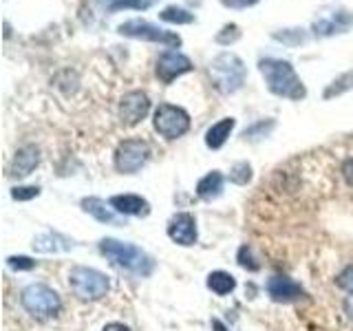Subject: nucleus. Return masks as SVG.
<instances>
[{"instance_id":"20","label":"nucleus","mask_w":353,"mask_h":331,"mask_svg":"<svg viewBox=\"0 0 353 331\" xmlns=\"http://www.w3.org/2000/svg\"><path fill=\"white\" fill-rule=\"evenodd\" d=\"M208 287L216 296H225L236 287V281H234V276L228 272H212L208 276Z\"/></svg>"},{"instance_id":"5","label":"nucleus","mask_w":353,"mask_h":331,"mask_svg":"<svg viewBox=\"0 0 353 331\" xmlns=\"http://www.w3.org/2000/svg\"><path fill=\"white\" fill-rule=\"evenodd\" d=\"M69 285L80 301H99L108 294L110 287L106 274L93 268H73L69 274Z\"/></svg>"},{"instance_id":"30","label":"nucleus","mask_w":353,"mask_h":331,"mask_svg":"<svg viewBox=\"0 0 353 331\" xmlns=\"http://www.w3.org/2000/svg\"><path fill=\"white\" fill-rule=\"evenodd\" d=\"M239 265L241 268H245L250 272H256L259 270V263H254V257H252V250L248 245H243L239 250Z\"/></svg>"},{"instance_id":"3","label":"nucleus","mask_w":353,"mask_h":331,"mask_svg":"<svg viewBox=\"0 0 353 331\" xmlns=\"http://www.w3.org/2000/svg\"><path fill=\"white\" fill-rule=\"evenodd\" d=\"M208 73L216 91L225 95L236 93L239 88L245 84V77H248V69H245V64H243V60L236 53H230V51L219 53L216 58L210 60Z\"/></svg>"},{"instance_id":"31","label":"nucleus","mask_w":353,"mask_h":331,"mask_svg":"<svg viewBox=\"0 0 353 331\" xmlns=\"http://www.w3.org/2000/svg\"><path fill=\"white\" fill-rule=\"evenodd\" d=\"M9 268L11 270H18V272H27V270H33L36 268V261H31L27 257H9Z\"/></svg>"},{"instance_id":"24","label":"nucleus","mask_w":353,"mask_h":331,"mask_svg":"<svg viewBox=\"0 0 353 331\" xmlns=\"http://www.w3.org/2000/svg\"><path fill=\"white\" fill-rule=\"evenodd\" d=\"M351 88H353V71H347V73H342L340 77H336V80L325 88V99L342 95V93L351 91Z\"/></svg>"},{"instance_id":"17","label":"nucleus","mask_w":353,"mask_h":331,"mask_svg":"<svg viewBox=\"0 0 353 331\" xmlns=\"http://www.w3.org/2000/svg\"><path fill=\"white\" fill-rule=\"evenodd\" d=\"M234 117H223L221 121H216V124H212L208 130H205V146L212 148V150H219L223 143L228 141L232 128H234Z\"/></svg>"},{"instance_id":"26","label":"nucleus","mask_w":353,"mask_h":331,"mask_svg":"<svg viewBox=\"0 0 353 331\" xmlns=\"http://www.w3.org/2000/svg\"><path fill=\"white\" fill-rule=\"evenodd\" d=\"M241 38V29H239V25H225L223 29H221L219 33H216V44H223V47H230V44H234L236 40Z\"/></svg>"},{"instance_id":"14","label":"nucleus","mask_w":353,"mask_h":331,"mask_svg":"<svg viewBox=\"0 0 353 331\" xmlns=\"http://www.w3.org/2000/svg\"><path fill=\"white\" fill-rule=\"evenodd\" d=\"M38 163H40V150H38V146L27 143V146H22L14 154V159H11V166H9V174L22 179V177H27V174H31L33 170H36Z\"/></svg>"},{"instance_id":"10","label":"nucleus","mask_w":353,"mask_h":331,"mask_svg":"<svg viewBox=\"0 0 353 331\" xmlns=\"http://www.w3.org/2000/svg\"><path fill=\"white\" fill-rule=\"evenodd\" d=\"M148 110H150L148 95L143 91H130L119 102V119L124 126H137L148 115Z\"/></svg>"},{"instance_id":"18","label":"nucleus","mask_w":353,"mask_h":331,"mask_svg":"<svg viewBox=\"0 0 353 331\" xmlns=\"http://www.w3.org/2000/svg\"><path fill=\"white\" fill-rule=\"evenodd\" d=\"M82 208H84V212H88L91 217H95V219L99 221V223H113V225L119 223V217L115 214V210H113V208H108L106 201H102V199H97V197L84 199V201H82Z\"/></svg>"},{"instance_id":"36","label":"nucleus","mask_w":353,"mask_h":331,"mask_svg":"<svg viewBox=\"0 0 353 331\" xmlns=\"http://www.w3.org/2000/svg\"><path fill=\"white\" fill-rule=\"evenodd\" d=\"M212 329H214V331H228V327H225L223 323H221V320H216V318L212 320Z\"/></svg>"},{"instance_id":"12","label":"nucleus","mask_w":353,"mask_h":331,"mask_svg":"<svg viewBox=\"0 0 353 331\" xmlns=\"http://www.w3.org/2000/svg\"><path fill=\"white\" fill-rule=\"evenodd\" d=\"M268 294L274 303H296L305 296L303 287L287 276H272L268 281Z\"/></svg>"},{"instance_id":"27","label":"nucleus","mask_w":353,"mask_h":331,"mask_svg":"<svg viewBox=\"0 0 353 331\" xmlns=\"http://www.w3.org/2000/svg\"><path fill=\"white\" fill-rule=\"evenodd\" d=\"M272 128H274V119L259 121V124H254L252 128H248L245 132H243V137H245V139H261V137L268 135Z\"/></svg>"},{"instance_id":"29","label":"nucleus","mask_w":353,"mask_h":331,"mask_svg":"<svg viewBox=\"0 0 353 331\" xmlns=\"http://www.w3.org/2000/svg\"><path fill=\"white\" fill-rule=\"evenodd\" d=\"M336 283H338L340 290H345L347 294L353 296V265H349V268H345V270L338 274Z\"/></svg>"},{"instance_id":"21","label":"nucleus","mask_w":353,"mask_h":331,"mask_svg":"<svg viewBox=\"0 0 353 331\" xmlns=\"http://www.w3.org/2000/svg\"><path fill=\"white\" fill-rule=\"evenodd\" d=\"M272 38L276 42H281L285 44V47H301V44H305L309 40V33L305 29H281V31H274L272 33Z\"/></svg>"},{"instance_id":"23","label":"nucleus","mask_w":353,"mask_h":331,"mask_svg":"<svg viewBox=\"0 0 353 331\" xmlns=\"http://www.w3.org/2000/svg\"><path fill=\"white\" fill-rule=\"evenodd\" d=\"M106 11H121V9H150L152 5H157V0H102Z\"/></svg>"},{"instance_id":"35","label":"nucleus","mask_w":353,"mask_h":331,"mask_svg":"<svg viewBox=\"0 0 353 331\" xmlns=\"http://www.w3.org/2000/svg\"><path fill=\"white\" fill-rule=\"evenodd\" d=\"M345 312L349 314V318L353 320V296H349L347 301H345Z\"/></svg>"},{"instance_id":"1","label":"nucleus","mask_w":353,"mask_h":331,"mask_svg":"<svg viewBox=\"0 0 353 331\" xmlns=\"http://www.w3.org/2000/svg\"><path fill=\"white\" fill-rule=\"evenodd\" d=\"M259 71L265 77L268 88L279 97L287 99H303L307 95V88L301 77L296 75L294 66L281 60V58H261L259 60Z\"/></svg>"},{"instance_id":"9","label":"nucleus","mask_w":353,"mask_h":331,"mask_svg":"<svg viewBox=\"0 0 353 331\" xmlns=\"http://www.w3.org/2000/svg\"><path fill=\"white\" fill-rule=\"evenodd\" d=\"M194 69L192 66V60L183 55L181 51H163L159 58H157V66H154V71H157V77L163 82V84H170L174 82L176 77H181L183 73H190Z\"/></svg>"},{"instance_id":"16","label":"nucleus","mask_w":353,"mask_h":331,"mask_svg":"<svg viewBox=\"0 0 353 331\" xmlns=\"http://www.w3.org/2000/svg\"><path fill=\"white\" fill-rule=\"evenodd\" d=\"M73 248V241L66 239L60 232H44L36 241H33V250L42 252V254H51V252H66Z\"/></svg>"},{"instance_id":"4","label":"nucleus","mask_w":353,"mask_h":331,"mask_svg":"<svg viewBox=\"0 0 353 331\" xmlns=\"http://www.w3.org/2000/svg\"><path fill=\"white\" fill-rule=\"evenodd\" d=\"M20 303L33 318H38V320L53 318L62 307L58 292L51 290L49 285H42V283L25 287L20 294Z\"/></svg>"},{"instance_id":"34","label":"nucleus","mask_w":353,"mask_h":331,"mask_svg":"<svg viewBox=\"0 0 353 331\" xmlns=\"http://www.w3.org/2000/svg\"><path fill=\"white\" fill-rule=\"evenodd\" d=\"M102 331H130L126 325H121V323H110V325H106Z\"/></svg>"},{"instance_id":"32","label":"nucleus","mask_w":353,"mask_h":331,"mask_svg":"<svg viewBox=\"0 0 353 331\" xmlns=\"http://www.w3.org/2000/svg\"><path fill=\"white\" fill-rule=\"evenodd\" d=\"M261 0H221V5L228 7V9H248V7H254Z\"/></svg>"},{"instance_id":"11","label":"nucleus","mask_w":353,"mask_h":331,"mask_svg":"<svg viewBox=\"0 0 353 331\" xmlns=\"http://www.w3.org/2000/svg\"><path fill=\"white\" fill-rule=\"evenodd\" d=\"M353 27V14L347 9H338V11H329V16L318 18L312 31L316 38H331L338 36V33H347Z\"/></svg>"},{"instance_id":"15","label":"nucleus","mask_w":353,"mask_h":331,"mask_svg":"<svg viewBox=\"0 0 353 331\" xmlns=\"http://www.w3.org/2000/svg\"><path fill=\"white\" fill-rule=\"evenodd\" d=\"M108 205L117 214H126V217H146L150 212V203L139 194H115L110 197Z\"/></svg>"},{"instance_id":"28","label":"nucleus","mask_w":353,"mask_h":331,"mask_svg":"<svg viewBox=\"0 0 353 331\" xmlns=\"http://www.w3.org/2000/svg\"><path fill=\"white\" fill-rule=\"evenodd\" d=\"M38 194H40L38 185H20L11 190V197H14L16 201H31V199H36Z\"/></svg>"},{"instance_id":"25","label":"nucleus","mask_w":353,"mask_h":331,"mask_svg":"<svg viewBox=\"0 0 353 331\" xmlns=\"http://www.w3.org/2000/svg\"><path fill=\"white\" fill-rule=\"evenodd\" d=\"M252 179V166L248 161H241V163H234L232 166V170H230V181L232 183H248Z\"/></svg>"},{"instance_id":"2","label":"nucleus","mask_w":353,"mask_h":331,"mask_svg":"<svg viewBox=\"0 0 353 331\" xmlns=\"http://www.w3.org/2000/svg\"><path fill=\"white\" fill-rule=\"evenodd\" d=\"M99 252L113 265H117V268L137 276H148L154 270V261L141 248L130 245V243H121L117 239H104L99 243Z\"/></svg>"},{"instance_id":"19","label":"nucleus","mask_w":353,"mask_h":331,"mask_svg":"<svg viewBox=\"0 0 353 331\" xmlns=\"http://www.w3.org/2000/svg\"><path fill=\"white\" fill-rule=\"evenodd\" d=\"M221 190H223V174H221L219 170L208 172L203 179H199V183H196V194L201 199H205V201L216 199L221 194Z\"/></svg>"},{"instance_id":"22","label":"nucleus","mask_w":353,"mask_h":331,"mask_svg":"<svg viewBox=\"0 0 353 331\" xmlns=\"http://www.w3.org/2000/svg\"><path fill=\"white\" fill-rule=\"evenodd\" d=\"M159 18L163 22H168V25H192L194 22V14H190V11L183 7H176V5L161 9Z\"/></svg>"},{"instance_id":"8","label":"nucleus","mask_w":353,"mask_h":331,"mask_svg":"<svg viewBox=\"0 0 353 331\" xmlns=\"http://www.w3.org/2000/svg\"><path fill=\"white\" fill-rule=\"evenodd\" d=\"M150 157V146L143 139H124L115 150V168L124 174L137 172Z\"/></svg>"},{"instance_id":"6","label":"nucleus","mask_w":353,"mask_h":331,"mask_svg":"<svg viewBox=\"0 0 353 331\" xmlns=\"http://www.w3.org/2000/svg\"><path fill=\"white\" fill-rule=\"evenodd\" d=\"M117 31L126 38L163 44V47H168V49L181 47V38L176 36L174 31H165V29L152 25V22H146V20H126L117 27Z\"/></svg>"},{"instance_id":"13","label":"nucleus","mask_w":353,"mask_h":331,"mask_svg":"<svg viewBox=\"0 0 353 331\" xmlns=\"http://www.w3.org/2000/svg\"><path fill=\"white\" fill-rule=\"evenodd\" d=\"M168 237L179 243V245H194L196 243V221L192 214L188 212H179L170 219L168 223Z\"/></svg>"},{"instance_id":"33","label":"nucleus","mask_w":353,"mask_h":331,"mask_svg":"<svg viewBox=\"0 0 353 331\" xmlns=\"http://www.w3.org/2000/svg\"><path fill=\"white\" fill-rule=\"evenodd\" d=\"M342 177H345V181L349 185H353V157L342 163Z\"/></svg>"},{"instance_id":"7","label":"nucleus","mask_w":353,"mask_h":331,"mask_svg":"<svg viewBox=\"0 0 353 331\" xmlns=\"http://www.w3.org/2000/svg\"><path fill=\"white\" fill-rule=\"evenodd\" d=\"M152 126L165 139H176L190 128V115L181 106L174 104H159L152 115Z\"/></svg>"}]
</instances>
